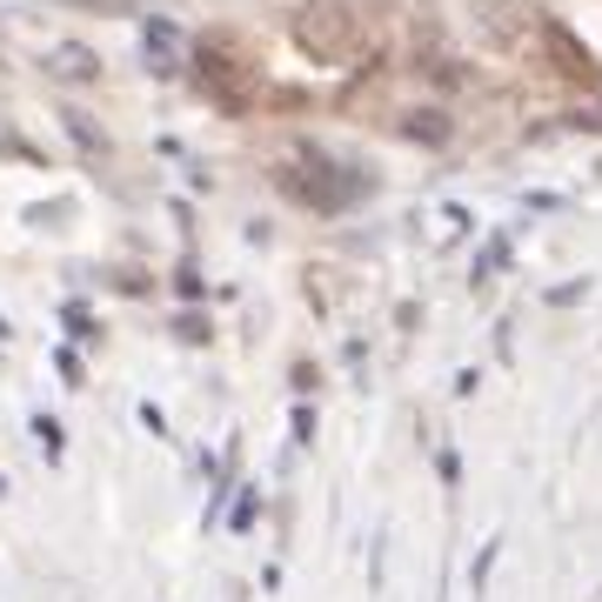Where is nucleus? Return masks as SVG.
Here are the masks:
<instances>
[{"instance_id":"obj_13","label":"nucleus","mask_w":602,"mask_h":602,"mask_svg":"<svg viewBox=\"0 0 602 602\" xmlns=\"http://www.w3.org/2000/svg\"><path fill=\"white\" fill-rule=\"evenodd\" d=\"M0 154H8V161H28V167H47V147H34L14 121H0Z\"/></svg>"},{"instance_id":"obj_6","label":"nucleus","mask_w":602,"mask_h":602,"mask_svg":"<svg viewBox=\"0 0 602 602\" xmlns=\"http://www.w3.org/2000/svg\"><path fill=\"white\" fill-rule=\"evenodd\" d=\"M469 21H475V34L489 41V47H523L529 34H536V21H543V8L536 0H469Z\"/></svg>"},{"instance_id":"obj_24","label":"nucleus","mask_w":602,"mask_h":602,"mask_svg":"<svg viewBox=\"0 0 602 602\" xmlns=\"http://www.w3.org/2000/svg\"><path fill=\"white\" fill-rule=\"evenodd\" d=\"M134 415H141V428H154V436H167V415H161V408H154V402H141V408H134Z\"/></svg>"},{"instance_id":"obj_11","label":"nucleus","mask_w":602,"mask_h":602,"mask_svg":"<svg viewBox=\"0 0 602 602\" xmlns=\"http://www.w3.org/2000/svg\"><path fill=\"white\" fill-rule=\"evenodd\" d=\"M28 436H34V449H41L47 462H61V456H67V428H61L47 408H34V415H28Z\"/></svg>"},{"instance_id":"obj_26","label":"nucleus","mask_w":602,"mask_h":602,"mask_svg":"<svg viewBox=\"0 0 602 602\" xmlns=\"http://www.w3.org/2000/svg\"><path fill=\"white\" fill-rule=\"evenodd\" d=\"M0 495H8V482H0Z\"/></svg>"},{"instance_id":"obj_21","label":"nucleus","mask_w":602,"mask_h":602,"mask_svg":"<svg viewBox=\"0 0 602 602\" xmlns=\"http://www.w3.org/2000/svg\"><path fill=\"white\" fill-rule=\"evenodd\" d=\"M495 549H502V543H489V549L475 556V569H469V589H475V595H482V582H489V569H495Z\"/></svg>"},{"instance_id":"obj_23","label":"nucleus","mask_w":602,"mask_h":602,"mask_svg":"<svg viewBox=\"0 0 602 602\" xmlns=\"http://www.w3.org/2000/svg\"><path fill=\"white\" fill-rule=\"evenodd\" d=\"M436 469H442V482H449V489L462 482V456H456V449H442V456H436Z\"/></svg>"},{"instance_id":"obj_8","label":"nucleus","mask_w":602,"mask_h":602,"mask_svg":"<svg viewBox=\"0 0 602 602\" xmlns=\"http://www.w3.org/2000/svg\"><path fill=\"white\" fill-rule=\"evenodd\" d=\"M395 134L415 141V147H449V141H456V121H449V108H408V114L395 121Z\"/></svg>"},{"instance_id":"obj_2","label":"nucleus","mask_w":602,"mask_h":602,"mask_svg":"<svg viewBox=\"0 0 602 602\" xmlns=\"http://www.w3.org/2000/svg\"><path fill=\"white\" fill-rule=\"evenodd\" d=\"M288 34H295V47L308 61L335 67V61H349L362 47V8H355V0H302Z\"/></svg>"},{"instance_id":"obj_9","label":"nucleus","mask_w":602,"mask_h":602,"mask_svg":"<svg viewBox=\"0 0 602 602\" xmlns=\"http://www.w3.org/2000/svg\"><path fill=\"white\" fill-rule=\"evenodd\" d=\"M61 128H67V141L88 154V161H108L114 154V141H108V128L88 114V108H61Z\"/></svg>"},{"instance_id":"obj_1","label":"nucleus","mask_w":602,"mask_h":602,"mask_svg":"<svg viewBox=\"0 0 602 602\" xmlns=\"http://www.w3.org/2000/svg\"><path fill=\"white\" fill-rule=\"evenodd\" d=\"M275 188H282L295 208L335 221V215H349V208H362V201L375 195V175H369V167H349V161L321 154V147H295L288 161H275Z\"/></svg>"},{"instance_id":"obj_25","label":"nucleus","mask_w":602,"mask_h":602,"mask_svg":"<svg viewBox=\"0 0 602 602\" xmlns=\"http://www.w3.org/2000/svg\"><path fill=\"white\" fill-rule=\"evenodd\" d=\"M0 341H14V321H8V315H0Z\"/></svg>"},{"instance_id":"obj_22","label":"nucleus","mask_w":602,"mask_h":602,"mask_svg":"<svg viewBox=\"0 0 602 602\" xmlns=\"http://www.w3.org/2000/svg\"><path fill=\"white\" fill-rule=\"evenodd\" d=\"M114 288H121V295H147V288H154V282H147V275H141V269H121V275H114Z\"/></svg>"},{"instance_id":"obj_3","label":"nucleus","mask_w":602,"mask_h":602,"mask_svg":"<svg viewBox=\"0 0 602 602\" xmlns=\"http://www.w3.org/2000/svg\"><path fill=\"white\" fill-rule=\"evenodd\" d=\"M188 74H195L201 101H208V108H221V114H254V108H262V74H254L241 54H228L221 41H201Z\"/></svg>"},{"instance_id":"obj_4","label":"nucleus","mask_w":602,"mask_h":602,"mask_svg":"<svg viewBox=\"0 0 602 602\" xmlns=\"http://www.w3.org/2000/svg\"><path fill=\"white\" fill-rule=\"evenodd\" d=\"M536 54H543V67H549L556 80H569V88H602V67H595L589 41H582L569 21L543 14V21H536Z\"/></svg>"},{"instance_id":"obj_7","label":"nucleus","mask_w":602,"mask_h":602,"mask_svg":"<svg viewBox=\"0 0 602 602\" xmlns=\"http://www.w3.org/2000/svg\"><path fill=\"white\" fill-rule=\"evenodd\" d=\"M101 47H88V41H47V54H41V74L54 80V88H95L101 80Z\"/></svg>"},{"instance_id":"obj_5","label":"nucleus","mask_w":602,"mask_h":602,"mask_svg":"<svg viewBox=\"0 0 602 602\" xmlns=\"http://www.w3.org/2000/svg\"><path fill=\"white\" fill-rule=\"evenodd\" d=\"M188 67H195V41L167 14H141V74L147 80H182Z\"/></svg>"},{"instance_id":"obj_14","label":"nucleus","mask_w":602,"mask_h":602,"mask_svg":"<svg viewBox=\"0 0 602 602\" xmlns=\"http://www.w3.org/2000/svg\"><path fill=\"white\" fill-rule=\"evenodd\" d=\"M254 515H262V489H234V508H228V529L248 536L254 529Z\"/></svg>"},{"instance_id":"obj_10","label":"nucleus","mask_w":602,"mask_h":602,"mask_svg":"<svg viewBox=\"0 0 602 602\" xmlns=\"http://www.w3.org/2000/svg\"><path fill=\"white\" fill-rule=\"evenodd\" d=\"M508 254H515V241H508V228H495V234L482 241V254H475V269H469V282H475V288H489V282H495V275L508 269Z\"/></svg>"},{"instance_id":"obj_16","label":"nucleus","mask_w":602,"mask_h":602,"mask_svg":"<svg viewBox=\"0 0 602 602\" xmlns=\"http://www.w3.org/2000/svg\"><path fill=\"white\" fill-rule=\"evenodd\" d=\"M54 375H61L67 388L88 382V369H80V349H74V341H61V349H54Z\"/></svg>"},{"instance_id":"obj_17","label":"nucleus","mask_w":602,"mask_h":602,"mask_svg":"<svg viewBox=\"0 0 602 602\" xmlns=\"http://www.w3.org/2000/svg\"><path fill=\"white\" fill-rule=\"evenodd\" d=\"M67 8H80V14H154L147 0H67Z\"/></svg>"},{"instance_id":"obj_18","label":"nucleus","mask_w":602,"mask_h":602,"mask_svg":"<svg viewBox=\"0 0 602 602\" xmlns=\"http://www.w3.org/2000/svg\"><path fill=\"white\" fill-rule=\"evenodd\" d=\"M67 215H74V201H34V208H21L28 228H54V221H67Z\"/></svg>"},{"instance_id":"obj_19","label":"nucleus","mask_w":602,"mask_h":602,"mask_svg":"<svg viewBox=\"0 0 602 602\" xmlns=\"http://www.w3.org/2000/svg\"><path fill=\"white\" fill-rule=\"evenodd\" d=\"M288 428H295V449H308V442H315V408L295 402V422H288Z\"/></svg>"},{"instance_id":"obj_15","label":"nucleus","mask_w":602,"mask_h":602,"mask_svg":"<svg viewBox=\"0 0 602 602\" xmlns=\"http://www.w3.org/2000/svg\"><path fill=\"white\" fill-rule=\"evenodd\" d=\"M175 335H182V341H188V349H201V341H208V335H215V321H208V315H201V308H182V315H175Z\"/></svg>"},{"instance_id":"obj_12","label":"nucleus","mask_w":602,"mask_h":602,"mask_svg":"<svg viewBox=\"0 0 602 602\" xmlns=\"http://www.w3.org/2000/svg\"><path fill=\"white\" fill-rule=\"evenodd\" d=\"M61 328L80 341V349H95V341H101V321L88 315V302H80V295H74V302H61Z\"/></svg>"},{"instance_id":"obj_20","label":"nucleus","mask_w":602,"mask_h":602,"mask_svg":"<svg viewBox=\"0 0 602 602\" xmlns=\"http://www.w3.org/2000/svg\"><path fill=\"white\" fill-rule=\"evenodd\" d=\"M175 288H182V302H201V269L182 262V269H175Z\"/></svg>"}]
</instances>
